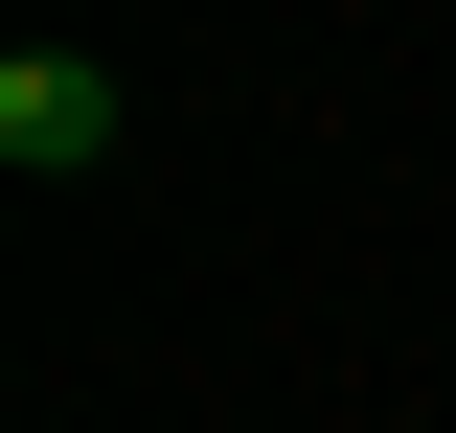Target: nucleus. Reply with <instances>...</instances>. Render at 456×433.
I'll return each mask as SVG.
<instances>
[{
	"mask_svg": "<svg viewBox=\"0 0 456 433\" xmlns=\"http://www.w3.org/2000/svg\"><path fill=\"white\" fill-rule=\"evenodd\" d=\"M114 160V69L92 46H0V183H92Z\"/></svg>",
	"mask_w": 456,
	"mask_h": 433,
	"instance_id": "f257e3e1",
	"label": "nucleus"
}]
</instances>
